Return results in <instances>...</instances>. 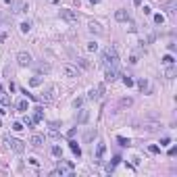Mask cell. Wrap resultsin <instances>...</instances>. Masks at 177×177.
<instances>
[{
	"label": "cell",
	"mask_w": 177,
	"mask_h": 177,
	"mask_svg": "<svg viewBox=\"0 0 177 177\" xmlns=\"http://www.w3.org/2000/svg\"><path fill=\"white\" fill-rule=\"evenodd\" d=\"M17 63H19L21 67H29V65H31V54L25 52V50L19 52V54H17Z\"/></svg>",
	"instance_id": "4"
},
{
	"label": "cell",
	"mask_w": 177,
	"mask_h": 177,
	"mask_svg": "<svg viewBox=\"0 0 177 177\" xmlns=\"http://www.w3.org/2000/svg\"><path fill=\"white\" fill-rule=\"evenodd\" d=\"M175 154H177V148H175V146H173V148H169V156H175Z\"/></svg>",
	"instance_id": "41"
},
{
	"label": "cell",
	"mask_w": 177,
	"mask_h": 177,
	"mask_svg": "<svg viewBox=\"0 0 177 177\" xmlns=\"http://www.w3.org/2000/svg\"><path fill=\"white\" fill-rule=\"evenodd\" d=\"M23 123H25L27 127H34V125H36V121H34L31 117H25V121H23Z\"/></svg>",
	"instance_id": "31"
},
{
	"label": "cell",
	"mask_w": 177,
	"mask_h": 177,
	"mask_svg": "<svg viewBox=\"0 0 177 177\" xmlns=\"http://www.w3.org/2000/svg\"><path fill=\"white\" fill-rule=\"evenodd\" d=\"M34 111H36V113H34V121H36V123L42 121V119H44V108H42V106H36Z\"/></svg>",
	"instance_id": "16"
},
{
	"label": "cell",
	"mask_w": 177,
	"mask_h": 177,
	"mask_svg": "<svg viewBox=\"0 0 177 177\" xmlns=\"http://www.w3.org/2000/svg\"><path fill=\"white\" fill-rule=\"evenodd\" d=\"M27 8H29V4H27L25 0H21V2H17V4H15V8H13V13H17V15H19V13H25Z\"/></svg>",
	"instance_id": "13"
},
{
	"label": "cell",
	"mask_w": 177,
	"mask_h": 177,
	"mask_svg": "<svg viewBox=\"0 0 177 177\" xmlns=\"http://www.w3.org/2000/svg\"><path fill=\"white\" fill-rule=\"evenodd\" d=\"M88 119H90V111L81 108V111H79V115H77V123H86Z\"/></svg>",
	"instance_id": "15"
},
{
	"label": "cell",
	"mask_w": 177,
	"mask_h": 177,
	"mask_svg": "<svg viewBox=\"0 0 177 177\" xmlns=\"http://www.w3.org/2000/svg\"><path fill=\"white\" fill-rule=\"evenodd\" d=\"M154 23L163 25V23H165V17H163V15H154Z\"/></svg>",
	"instance_id": "30"
},
{
	"label": "cell",
	"mask_w": 177,
	"mask_h": 177,
	"mask_svg": "<svg viewBox=\"0 0 177 177\" xmlns=\"http://www.w3.org/2000/svg\"><path fill=\"white\" fill-rule=\"evenodd\" d=\"M17 111L27 113V100H19V102H17Z\"/></svg>",
	"instance_id": "20"
},
{
	"label": "cell",
	"mask_w": 177,
	"mask_h": 177,
	"mask_svg": "<svg viewBox=\"0 0 177 177\" xmlns=\"http://www.w3.org/2000/svg\"><path fill=\"white\" fill-rule=\"evenodd\" d=\"M38 69H40L42 73H48V71H50V65H46V63H40V65H38Z\"/></svg>",
	"instance_id": "27"
},
{
	"label": "cell",
	"mask_w": 177,
	"mask_h": 177,
	"mask_svg": "<svg viewBox=\"0 0 177 177\" xmlns=\"http://www.w3.org/2000/svg\"><path fill=\"white\" fill-rule=\"evenodd\" d=\"M148 152H152V154H158V152H161V148H158V146H148Z\"/></svg>",
	"instance_id": "34"
},
{
	"label": "cell",
	"mask_w": 177,
	"mask_h": 177,
	"mask_svg": "<svg viewBox=\"0 0 177 177\" xmlns=\"http://www.w3.org/2000/svg\"><path fill=\"white\" fill-rule=\"evenodd\" d=\"M79 65H81V67H90V63L86 60V58H79Z\"/></svg>",
	"instance_id": "40"
},
{
	"label": "cell",
	"mask_w": 177,
	"mask_h": 177,
	"mask_svg": "<svg viewBox=\"0 0 177 177\" xmlns=\"http://www.w3.org/2000/svg\"><path fill=\"white\" fill-rule=\"evenodd\" d=\"M156 127H158L156 123H148V125H146V131H156Z\"/></svg>",
	"instance_id": "33"
},
{
	"label": "cell",
	"mask_w": 177,
	"mask_h": 177,
	"mask_svg": "<svg viewBox=\"0 0 177 177\" xmlns=\"http://www.w3.org/2000/svg\"><path fill=\"white\" fill-rule=\"evenodd\" d=\"M73 104H75V108H77V106H81V104H84V100H81V98H77V100H75Z\"/></svg>",
	"instance_id": "42"
},
{
	"label": "cell",
	"mask_w": 177,
	"mask_h": 177,
	"mask_svg": "<svg viewBox=\"0 0 177 177\" xmlns=\"http://www.w3.org/2000/svg\"><path fill=\"white\" fill-rule=\"evenodd\" d=\"M29 86H34V88H38V86H42V77H40V75H36V77H31V79H29Z\"/></svg>",
	"instance_id": "19"
},
{
	"label": "cell",
	"mask_w": 177,
	"mask_h": 177,
	"mask_svg": "<svg viewBox=\"0 0 177 177\" xmlns=\"http://www.w3.org/2000/svg\"><path fill=\"white\" fill-rule=\"evenodd\" d=\"M123 84H125L127 88H131V86H133V79L129 77V75H125V77H123Z\"/></svg>",
	"instance_id": "28"
},
{
	"label": "cell",
	"mask_w": 177,
	"mask_h": 177,
	"mask_svg": "<svg viewBox=\"0 0 177 177\" xmlns=\"http://www.w3.org/2000/svg\"><path fill=\"white\" fill-rule=\"evenodd\" d=\"M119 104H121L123 108H129V106L133 104V100H131V98H121V102H119Z\"/></svg>",
	"instance_id": "22"
},
{
	"label": "cell",
	"mask_w": 177,
	"mask_h": 177,
	"mask_svg": "<svg viewBox=\"0 0 177 177\" xmlns=\"http://www.w3.org/2000/svg\"><path fill=\"white\" fill-rule=\"evenodd\" d=\"M88 27H90V31H92V34H102V27H100L96 21H90Z\"/></svg>",
	"instance_id": "18"
},
{
	"label": "cell",
	"mask_w": 177,
	"mask_h": 177,
	"mask_svg": "<svg viewBox=\"0 0 177 177\" xmlns=\"http://www.w3.org/2000/svg\"><path fill=\"white\" fill-rule=\"evenodd\" d=\"M48 137L56 140V137H58V129H52V127H50V131H48Z\"/></svg>",
	"instance_id": "29"
},
{
	"label": "cell",
	"mask_w": 177,
	"mask_h": 177,
	"mask_svg": "<svg viewBox=\"0 0 177 177\" xmlns=\"http://www.w3.org/2000/svg\"><path fill=\"white\" fill-rule=\"evenodd\" d=\"M167 144H171V140H169V137H163V140H161V146H167Z\"/></svg>",
	"instance_id": "38"
},
{
	"label": "cell",
	"mask_w": 177,
	"mask_h": 177,
	"mask_svg": "<svg viewBox=\"0 0 177 177\" xmlns=\"http://www.w3.org/2000/svg\"><path fill=\"white\" fill-rule=\"evenodd\" d=\"M52 154H54V156H63V150H60L58 146H52Z\"/></svg>",
	"instance_id": "32"
},
{
	"label": "cell",
	"mask_w": 177,
	"mask_h": 177,
	"mask_svg": "<svg viewBox=\"0 0 177 177\" xmlns=\"http://www.w3.org/2000/svg\"><path fill=\"white\" fill-rule=\"evenodd\" d=\"M19 27H21V31H23V34H27V31L31 29V23H29V21H23V23H21Z\"/></svg>",
	"instance_id": "23"
},
{
	"label": "cell",
	"mask_w": 177,
	"mask_h": 177,
	"mask_svg": "<svg viewBox=\"0 0 177 177\" xmlns=\"http://www.w3.org/2000/svg\"><path fill=\"white\" fill-rule=\"evenodd\" d=\"M102 94H104V84H100V86H96V88L90 90L88 98H90V100H100V98H102Z\"/></svg>",
	"instance_id": "5"
},
{
	"label": "cell",
	"mask_w": 177,
	"mask_h": 177,
	"mask_svg": "<svg viewBox=\"0 0 177 177\" xmlns=\"http://www.w3.org/2000/svg\"><path fill=\"white\" fill-rule=\"evenodd\" d=\"M8 106H10V96L0 92V115H4L8 111Z\"/></svg>",
	"instance_id": "7"
},
{
	"label": "cell",
	"mask_w": 177,
	"mask_h": 177,
	"mask_svg": "<svg viewBox=\"0 0 177 177\" xmlns=\"http://www.w3.org/2000/svg\"><path fill=\"white\" fill-rule=\"evenodd\" d=\"M173 63H175V58H173L171 54H167V56L163 58V65H167V67H169V65H173Z\"/></svg>",
	"instance_id": "24"
},
{
	"label": "cell",
	"mask_w": 177,
	"mask_h": 177,
	"mask_svg": "<svg viewBox=\"0 0 177 177\" xmlns=\"http://www.w3.org/2000/svg\"><path fill=\"white\" fill-rule=\"evenodd\" d=\"M137 88L142 90V92H144V90H148V81H146V79H140V81H137Z\"/></svg>",
	"instance_id": "26"
},
{
	"label": "cell",
	"mask_w": 177,
	"mask_h": 177,
	"mask_svg": "<svg viewBox=\"0 0 177 177\" xmlns=\"http://www.w3.org/2000/svg\"><path fill=\"white\" fill-rule=\"evenodd\" d=\"M88 50H90V52H96V50H98V44H96V42H90V44H88Z\"/></svg>",
	"instance_id": "35"
},
{
	"label": "cell",
	"mask_w": 177,
	"mask_h": 177,
	"mask_svg": "<svg viewBox=\"0 0 177 177\" xmlns=\"http://www.w3.org/2000/svg\"><path fill=\"white\" fill-rule=\"evenodd\" d=\"M13 129H15V131H23L25 127H23V123H15V125H13Z\"/></svg>",
	"instance_id": "36"
},
{
	"label": "cell",
	"mask_w": 177,
	"mask_h": 177,
	"mask_svg": "<svg viewBox=\"0 0 177 177\" xmlns=\"http://www.w3.org/2000/svg\"><path fill=\"white\" fill-rule=\"evenodd\" d=\"M90 2H94V4H96V2H100V0H90Z\"/></svg>",
	"instance_id": "44"
},
{
	"label": "cell",
	"mask_w": 177,
	"mask_h": 177,
	"mask_svg": "<svg viewBox=\"0 0 177 177\" xmlns=\"http://www.w3.org/2000/svg\"><path fill=\"white\" fill-rule=\"evenodd\" d=\"M63 75H65V77H79V71H77V67H73V65H65V67H63Z\"/></svg>",
	"instance_id": "8"
},
{
	"label": "cell",
	"mask_w": 177,
	"mask_h": 177,
	"mask_svg": "<svg viewBox=\"0 0 177 177\" xmlns=\"http://www.w3.org/2000/svg\"><path fill=\"white\" fill-rule=\"evenodd\" d=\"M117 77H119V69H117V67H106L104 79H106V81H115Z\"/></svg>",
	"instance_id": "9"
},
{
	"label": "cell",
	"mask_w": 177,
	"mask_h": 177,
	"mask_svg": "<svg viewBox=\"0 0 177 177\" xmlns=\"http://www.w3.org/2000/svg\"><path fill=\"white\" fill-rule=\"evenodd\" d=\"M4 142H6V144H8V148H13L17 154H21V152L25 150V144H23L21 140H17V137H10V135H6V137H4Z\"/></svg>",
	"instance_id": "2"
},
{
	"label": "cell",
	"mask_w": 177,
	"mask_h": 177,
	"mask_svg": "<svg viewBox=\"0 0 177 177\" xmlns=\"http://www.w3.org/2000/svg\"><path fill=\"white\" fill-rule=\"evenodd\" d=\"M117 140H119L121 146H129V140H125V137H117Z\"/></svg>",
	"instance_id": "37"
},
{
	"label": "cell",
	"mask_w": 177,
	"mask_h": 177,
	"mask_svg": "<svg viewBox=\"0 0 177 177\" xmlns=\"http://www.w3.org/2000/svg\"><path fill=\"white\" fill-rule=\"evenodd\" d=\"M29 144H31L34 148H40V146L44 144V135H40V133H34V135L29 137Z\"/></svg>",
	"instance_id": "10"
},
{
	"label": "cell",
	"mask_w": 177,
	"mask_h": 177,
	"mask_svg": "<svg viewBox=\"0 0 177 177\" xmlns=\"http://www.w3.org/2000/svg\"><path fill=\"white\" fill-rule=\"evenodd\" d=\"M54 98H56V88H54V86H48L46 92H44V96L40 98V102H42V100H44V102H54Z\"/></svg>",
	"instance_id": "6"
},
{
	"label": "cell",
	"mask_w": 177,
	"mask_h": 177,
	"mask_svg": "<svg viewBox=\"0 0 177 177\" xmlns=\"http://www.w3.org/2000/svg\"><path fill=\"white\" fill-rule=\"evenodd\" d=\"M115 19L117 21H121V23H125V21H129V15H127V10H115Z\"/></svg>",
	"instance_id": "14"
},
{
	"label": "cell",
	"mask_w": 177,
	"mask_h": 177,
	"mask_svg": "<svg viewBox=\"0 0 177 177\" xmlns=\"http://www.w3.org/2000/svg\"><path fill=\"white\" fill-rule=\"evenodd\" d=\"M58 171H60V175H65V173H73V165L67 163V161H60V163H58Z\"/></svg>",
	"instance_id": "11"
},
{
	"label": "cell",
	"mask_w": 177,
	"mask_h": 177,
	"mask_svg": "<svg viewBox=\"0 0 177 177\" xmlns=\"http://www.w3.org/2000/svg\"><path fill=\"white\" fill-rule=\"evenodd\" d=\"M104 150H106V146H104V144H98V148H96V156L102 158V156H104Z\"/></svg>",
	"instance_id": "21"
},
{
	"label": "cell",
	"mask_w": 177,
	"mask_h": 177,
	"mask_svg": "<svg viewBox=\"0 0 177 177\" xmlns=\"http://www.w3.org/2000/svg\"><path fill=\"white\" fill-rule=\"evenodd\" d=\"M131 2H133V4H140V2H142V0H131Z\"/></svg>",
	"instance_id": "43"
},
{
	"label": "cell",
	"mask_w": 177,
	"mask_h": 177,
	"mask_svg": "<svg viewBox=\"0 0 177 177\" xmlns=\"http://www.w3.org/2000/svg\"><path fill=\"white\" fill-rule=\"evenodd\" d=\"M161 4H163V6H165V8L171 13V15L177 10V2H175V0H161Z\"/></svg>",
	"instance_id": "12"
},
{
	"label": "cell",
	"mask_w": 177,
	"mask_h": 177,
	"mask_svg": "<svg viewBox=\"0 0 177 177\" xmlns=\"http://www.w3.org/2000/svg\"><path fill=\"white\" fill-rule=\"evenodd\" d=\"M94 135H96V129H94V131H88V133H86V140H92Z\"/></svg>",
	"instance_id": "39"
},
{
	"label": "cell",
	"mask_w": 177,
	"mask_h": 177,
	"mask_svg": "<svg viewBox=\"0 0 177 177\" xmlns=\"http://www.w3.org/2000/svg\"><path fill=\"white\" fill-rule=\"evenodd\" d=\"M165 75H167L169 79H173V77H175V67H173V65H169V69H167V73H165Z\"/></svg>",
	"instance_id": "25"
},
{
	"label": "cell",
	"mask_w": 177,
	"mask_h": 177,
	"mask_svg": "<svg viewBox=\"0 0 177 177\" xmlns=\"http://www.w3.org/2000/svg\"><path fill=\"white\" fill-rule=\"evenodd\" d=\"M69 148L73 150V154H77V156H81V148L77 146V142H75V140H71V142H69Z\"/></svg>",
	"instance_id": "17"
},
{
	"label": "cell",
	"mask_w": 177,
	"mask_h": 177,
	"mask_svg": "<svg viewBox=\"0 0 177 177\" xmlns=\"http://www.w3.org/2000/svg\"><path fill=\"white\" fill-rule=\"evenodd\" d=\"M60 19H65L67 23L75 25V23L79 21V15H77L75 10H67V8H63V10H60Z\"/></svg>",
	"instance_id": "3"
},
{
	"label": "cell",
	"mask_w": 177,
	"mask_h": 177,
	"mask_svg": "<svg viewBox=\"0 0 177 177\" xmlns=\"http://www.w3.org/2000/svg\"><path fill=\"white\" fill-rule=\"evenodd\" d=\"M4 2H13V0H4Z\"/></svg>",
	"instance_id": "45"
},
{
	"label": "cell",
	"mask_w": 177,
	"mask_h": 177,
	"mask_svg": "<svg viewBox=\"0 0 177 177\" xmlns=\"http://www.w3.org/2000/svg\"><path fill=\"white\" fill-rule=\"evenodd\" d=\"M117 63H119V54H117V50L111 46V48H106L104 52H102V65L104 67H117Z\"/></svg>",
	"instance_id": "1"
}]
</instances>
